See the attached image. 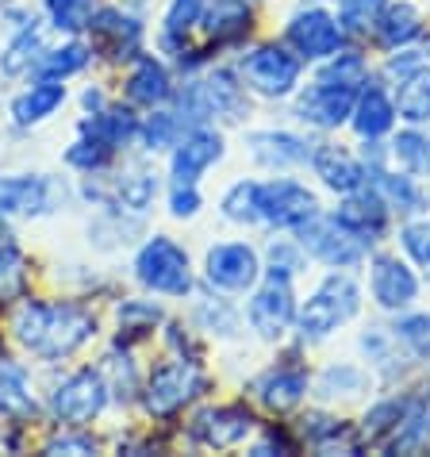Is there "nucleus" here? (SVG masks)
Listing matches in <instances>:
<instances>
[{"mask_svg":"<svg viewBox=\"0 0 430 457\" xmlns=\"http://www.w3.org/2000/svg\"><path fill=\"white\" fill-rule=\"evenodd\" d=\"M16 338L39 358H70L73 350H81L96 331V320L78 303H39L28 300L20 303L16 320H12Z\"/></svg>","mask_w":430,"mask_h":457,"instance_id":"1","label":"nucleus"},{"mask_svg":"<svg viewBox=\"0 0 430 457\" xmlns=\"http://www.w3.org/2000/svg\"><path fill=\"white\" fill-rule=\"evenodd\" d=\"M358 303H361L358 285H353L350 277H343V273H331L319 285V292H315V296L303 303V312H300V335L303 338H323V335L338 331L346 320H353Z\"/></svg>","mask_w":430,"mask_h":457,"instance_id":"2","label":"nucleus"},{"mask_svg":"<svg viewBox=\"0 0 430 457\" xmlns=\"http://www.w3.org/2000/svg\"><path fill=\"white\" fill-rule=\"evenodd\" d=\"M135 273L146 288L161 292V296H185L193 288V273H188V253L173 243V238L158 235L138 250Z\"/></svg>","mask_w":430,"mask_h":457,"instance_id":"3","label":"nucleus"},{"mask_svg":"<svg viewBox=\"0 0 430 457\" xmlns=\"http://www.w3.org/2000/svg\"><path fill=\"white\" fill-rule=\"evenodd\" d=\"M300 235V246L311 250L319 262L335 265V270H346V265H358L361 262V238L346 231L338 220H327V215L315 212L311 220H303L296 227Z\"/></svg>","mask_w":430,"mask_h":457,"instance_id":"4","label":"nucleus"},{"mask_svg":"<svg viewBox=\"0 0 430 457\" xmlns=\"http://www.w3.org/2000/svg\"><path fill=\"white\" fill-rule=\"evenodd\" d=\"M200 392H204V377H200L196 365L193 361H170L150 377L146 408H150V415H173L193 396H200Z\"/></svg>","mask_w":430,"mask_h":457,"instance_id":"5","label":"nucleus"},{"mask_svg":"<svg viewBox=\"0 0 430 457\" xmlns=\"http://www.w3.org/2000/svg\"><path fill=\"white\" fill-rule=\"evenodd\" d=\"M104 403H108V385L93 370L66 377L54 388V396H50V408H54L58 419H66V423H88V419H96L104 411Z\"/></svg>","mask_w":430,"mask_h":457,"instance_id":"6","label":"nucleus"},{"mask_svg":"<svg viewBox=\"0 0 430 457\" xmlns=\"http://www.w3.org/2000/svg\"><path fill=\"white\" fill-rule=\"evenodd\" d=\"M315 212H319L315 196L303 185L288 181V177L269 181V185H258V220H265V223L300 227L303 220H311Z\"/></svg>","mask_w":430,"mask_h":457,"instance_id":"7","label":"nucleus"},{"mask_svg":"<svg viewBox=\"0 0 430 457\" xmlns=\"http://www.w3.org/2000/svg\"><path fill=\"white\" fill-rule=\"evenodd\" d=\"M293 315H296V303H293L288 277L269 273V281L250 300V323H254V331L261 338H281L288 331V323H293Z\"/></svg>","mask_w":430,"mask_h":457,"instance_id":"8","label":"nucleus"},{"mask_svg":"<svg viewBox=\"0 0 430 457\" xmlns=\"http://www.w3.org/2000/svg\"><path fill=\"white\" fill-rule=\"evenodd\" d=\"M208 281L227 292H246L258 285V253L246 243H223L208 250Z\"/></svg>","mask_w":430,"mask_h":457,"instance_id":"9","label":"nucleus"},{"mask_svg":"<svg viewBox=\"0 0 430 457\" xmlns=\"http://www.w3.org/2000/svg\"><path fill=\"white\" fill-rule=\"evenodd\" d=\"M246 81L265 96H285L300 81V62L281 46H261L246 58Z\"/></svg>","mask_w":430,"mask_h":457,"instance_id":"10","label":"nucleus"},{"mask_svg":"<svg viewBox=\"0 0 430 457\" xmlns=\"http://www.w3.org/2000/svg\"><path fill=\"white\" fill-rule=\"evenodd\" d=\"M288 43L300 50V58H331L338 43H343V28L319 8L296 12L288 23Z\"/></svg>","mask_w":430,"mask_h":457,"instance_id":"11","label":"nucleus"},{"mask_svg":"<svg viewBox=\"0 0 430 457\" xmlns=\"http://www.w3.org/2000/svg\"><path fill=\"white\" fill-rule=\"evenodd\" d=\"M369 285H373V300L388 312L408 308V303L415 300V292H419L415 273L400 258H388V253H381V258L373 262V281Z\"/></svg>","mask_w":430,"mask_h":457,"instance_id":"12","label":"nucleus"},{"mask_svg":"<svg viewBox=\"0 0 430 457\" xmlns=\"http://www.w3.org/2000/svg\"><path fill=\"white\" fill-rule=\"evenodd\" d=\"M219 158H223V138L215 131H193L188 138H181V143H177V154H173L177 185H196V177L208 166H215Z\"/></svg>","mask_w":430,"mask_h":457,"instance_id":"13","label":"nucleus"},{"mask_svg":"<svg viewBox=\"0 0 430 457\" xmlns=\"http://www.w3.org/2000/svg\"><path fill=\"white\" fill-rule=\"evenodd\" d=\"M350 112H353V88H343V85L319 81L300 100V120H308L315 127H338Z\"/></svg>","mask_w":430,"mask_h":457,"instance_id":"14","label":"nucleus"},{"mask_svg":"<svg viewBox=\"0 0 430 457\" xmlns=\"http://www.w3.org/2000/svg\"><path fill=\"white\" fill-rule=\"evenodd\" d=\"M250 427H254V419L243 408H211L196 419V438L208 446H235L250 435Z\"/></svg>","mask_w":430,"mask_h":457,"instance_id":"15","label":"nucleus"},{"mask_svg":"<svg viewBox=\"0 0 430 457\" xmlns=\"http://www.w3.org/2000/svg\"><path fill=\"white\" fill-rule=\"evenodd\" d=\"M16 212H46V181L43 177H0V215Z\"/></svg>","mask_w":430,"mask_h":457,"instance_id":"16","label":"nucleus"},{"mask_svg":"<svg viewBox=\"0 0 430 457\" xmlns=\"http://www.w3.org/2000/svg\"><path fill=\"white\" fill-rule=\"evenodd\" d=\"M315 170H319V177L327 185L335 188V193H353V188H361L365 185V170H361V162H353L346 150H338V146H323V150H315Z\"/></svg>","mask_w":430,"mask_h":457,"instance_id":"17","label":"nucleus"},{"mask_svg":"<svg viewBox=\"0 0 430 457\" xmlns=\"http://www.w3.org/2000/svg\"><path fill=\"white\" fill-rule=\"evenodd\" d=\"M396 112L408 123H426L430 120V70L423 66V62L400 78V85H396Z\"/></svg>","mask_w":430,"mask_h":457,"instance_id":"18","label":"nucleus"},{"mask_svg":"<svg viewBox=\"0 0 430 457\" xmlns=\"http://www.w3.org/2000/svg\"><path fill=\"white\" fill-rule=\"evenodd\" d=\"M204 31L215 43L238 39V35L250 31V4L246 0H208L204 4Z\"/></svg>","mask_w":430,"mask_h":457,"instance_id":"19","label":"nucleus"},{"mask_svg":"<svg viewBox=\"0 0 430 457\" xmlns=\"http://www.w3.org/2000/svg\"><path fill=\"white\" fill-rule=\"evenodd\" d=\"M338 223L346 227V231H353L361 238V243H373L369 235H376L385 227V200L381 196H369V193H361V196H350L343 208H338L335 215Z\"/></svg>","mask_w":430,"mask_h":457,"instance_id":"20","label":"nucleus"},{"mask_svg":"<svg viewBox=\"0 0 430 457\" xmlns=\"http://www.w3.org/2000/svg\"><path fill=\"white\" fill-rule=\"evenodd\" d=\"M62 100H66V88L46 81V85H31L28 93H20L12 100V116H16L20 127H31V123H43L46 116H54L62 108Z\"/></svg>","mask_w":430,"mask_h":457,"instance_id":"21","label":"nucleus"},{"mask_svg":"<svg viewBox=\"0 0 430 457\" xmlns=\"http://www.w3.org/2000/svg\"><path fill=\"white\" fill-rule=\"evenodd\" d=\"M250 150H254V158L265 162V166H300V162H308V146L296 135H285V131L250 135Z\"/></svg>","mask_w":430,"mask_h":457,"instance_id":"22","label":"nucleus"},{"mask_svg":"<svg viewBox=\"0 0 430 457\" xmlns=\"http://www.w3.org/2000/svg\"><path fill=\"white\" fill-rule=\"evenodd\" d=\"M303 392H308V377L300 370H269L258 380V396L265 408H273V411H285V408H293V403H300Z\"/></svg>","mask_w":430,"mask_h":457,"instance_id":"23","label":"nucleus"},{"mask_svg":"<svg viewBox=\"0 0 430 457\" xmlns=\"http://www.w3.org/2000/svg\"><path fill=\"white\" fill-rule=\"evenodd\" d=\"M0 415H8V419L35 415V396L28 388V373L12 361H0Z\"/></svg>","mask_w":430,"mask_h":457,"instance_id":"24","label":"nucleus"},{"mask_svg":"<svg viewBox=\"0 0 430 457\" xmlns=\"http://www.w3.org/2000/svg\"><path fill=\"white\" fill-rule=\"evenodd\" d=\"M128 96L135 100V104H161V100L170 96V73L161 62L154 58H138V66L131 73V81H128Z\"/></svg>","mask_w":430,"mask_h":457,"instance_id":"25","label":"nucleus"},{"mask_svg":"<svg viewBox=\"0 0 430 457\" xmlns=\"http://www.w3.org/2000/svg\"><path fill=\"white\" fill-rule=\"evenodd\" d=\"M353 116V127H358V135L365 138H376L385 135L392 123H396V108H392V100L381 93V88H369V93L361 96V104L350 112Z\"/></svg>","mask_w":430,"mask_h":457,"instance_id":"26","label":"nucleus"},{"mask_svg":"<svg viewBox=\"0 0 430 457\" xmlns=\"http://www.w3.org/2000/svg\"><path fill=\"white\" fill-rule=\"evenodd\" d=\"M376 31H381L385 46H403L419 35V12L411 4H392L376 16Z\"/></svg>","mask_w":430,"mask_h":457,"instance_id":"27","label":"nucleus"},{"mask_svg":"<svg viewBox=\"0 0 430 457\" xmlns=\"http://www.w3.org/2000/svg\"><path fill=\"white\" fill-rule=\"evenodd\" d=\"M88 28H93L96 43L112 39V50H116V54H123V50H131V46L138 43V23L128 20V16H120L116 8H104L93 23H88Z\"/></svg>","mask_w":430,"mask_h":457,"instance_id":"28","label":"nucleus"},{"mask_svg":"<svg viewBox=\"0 0 430 457\" xmlns=\"http://www.w3.org/2000/svg\"><path fill=\"white\" fill-rule=\"evenodd\" d=\"M85 62H88V50L81 43H70L62 50H46V54L35 62V73H39L43 81H58V78H70V73L85 70Z\"/></svg>","mask_w":430,"mask_h":457,"instance_id":"29","label":"nucleus"},{"mask_svg":"<svg viewBox=\"0 0 430 457\" xmlns=\"http://www.w3.org/2000/svg\"><path fill=\"white\" fill-rule=\"evenodd\" d=\"M154 196H158L154 173H131V177H123L120 188H116V200H120L123 212H146L154 204Z\"/></svg>","mask_w":430,"mask_h":457,"instance_id":"30","label":"nucleus"},{"mask_svg":"<svg viewBox=\"0 0 430 457\" xmlns=\"http://www.w3.org/2000/svg\"><path fill=\"white\" fill-rule=\"evenodd\" d=\"M85 135H93L96 143H104L112 150V146H123L135 135V120L128 116V112H104V116L85 123Z\"/></svg>","mask_w":430,"mask_h":457,"instance_id":"31","label":"nucleus"},{"mask_svg":"<svg viewBox=\"0 0 430 457\" xmlns=\"http://www.w3.org/2000/svg\"><path fill=\"white\" fill-rule=\"evenodd\" d=\"M223 215L235 223H254L258 220V185L254 181H238L231 193L223 196Z\"/></svg>","mask_w":430,"mask_h":457,"instance_id":"32","label":"nucleus"},{"mask_svg":"<svg viewBox=\"0 0 430 457\" xmlns=\"http://www.w3.org/2000/svg\"><path fill=\"white\" fill-rule=\"evenodd\" d=\"M46 12L58 31H81L93 20V0H46Z\"/></svg>","mask_w":430,"mask_h":457,"instance_id":"33","label":"nucleus"},{"mask_svg":"<svg viewBox=\"0 0 430 457\" xmlns=\"http://www.w3.org/2000/svg\"><path fill=\"white\" fill-rule=\"evenodd\" d=\"M381 12H385V0H343L338 20H343L346 31H369Z\"/></svg>","mask_w":430,"mask_h":457,"instance_id":"34","label":"nucleus"},{"mask_svg":"<svg viewBox=\"0 0 430 457\" xmlns=\"http://www.w3.org/2000/svg\"><path fill=\"white\" fill-rule=\"evenodd\" d=\"M327 85H343V88H353L358 93V85H365V62L358 54H343V58H335L331 66L323 70V78Z\"/></svg>","mask_w":430,"mask_h":457,"instance_id":"35","label":"nucleus"},{"mask_svg":"<svg viewBox=\"0 0 430 457\" xmlns=\"http://www.w3.org/2000/svg\"><path fill=\"white\" fill-rule=\"evenodd\" d=\"M35 50H39V35H35V28H28L16 43L4 50V58H0V70H4V73L31 70V66H35Z\"/></svg>","mask_w":430,"mask_h":457,"instance_id":"36","label":"nucleus"},{"mask_svg":"<svg viewBox=\"0 0 430 457\" xmlns=\"http://www.w3.org/2000/svg\"><path fill=\"white\" fill-rule=\"evenodd\" d=\"M196 320L204 331H215V335H235L238 331V315L227 308L223 300H204L196 308Z\"/></svg>","mask_w":430,"mask_h":457,"instance_id":"37","label":"nucleus"},{"mask_svg":"<svg viewBox=\"0 0 430 457\" xmlns=\"http://www.w3.org/2000/svg\"><path fill=\"white\" fill-rule=\"evenodd\" d=\"M400 238H403V250L419 262V270L430 273V223H408Z\"/></svg>","mask_w":430,"mask_h":457,"instance_id":"38","label":"nucleus"},{"mask_svg":"<svg viewBox=\"0 0 430 457\" xmlns=\"http://www.w3.org/2000/svg\"><path fill=\"white\" fill-rule=\"evenodd\" d=\"M381 193L388 196V204H396L403 212L419 208V193H415L411 177H388V173H381Z\"/></svg>","mask_w":430,"mask_h":457,"instance_id":"39","label":"nucleus"},{"mask_svg":"<svg viewBox=\"0 0 430 457\" xmlns=\"http://www.w3.org/2000/svg\"><path fill=\"white\" fill-rule=\"evenodd\" d=\"M158 320H161V312L154 308V303H146V300H131V303H123L120 308L123 331H150Z\"/></svg>","mask_w":430,"mask_h":457,"instance_id":"40","label":"nucleus"},{"mask_svg":"<svg viewBox=\"0 0 430 457\" xmlns=\"http://www.w3.org/2000/svg\"><path fill=\"white\" fill-rule=\"evenodd\" d=\"M108 154H112V150L104 143H96V138H85V143H73L70 146L66 162H70V166H78V170H100L108 162Z\"/></svg>","mask_w":430,"mask_h":457,"instance_id":"41","label":"nucleus"},{"mask_svg":"<svg viewBox=\"0 0 430 457\" xmlns=\"http://www.w3.org/2000/svg\"><path fill=\"white\" fill-rule=\"evenodd\" d=\"M208 0H173L170 4V16H166V31L177 35V31H188L193 23L200 20V12H204Z\"/></svg>","mask_w":430,"mask_h":457,"instance_id":"42","label":"nucleus"},{"mask_svg":"<svg viewBox=\"0 0 430 457\" xmlns=\"http://www.w3.org/2000/svg\"><path fill=\"white\" fill-rule=\"evenodd\" d=\"M177 116H166V112H161V116H154L150 120V127H146V143H150V150H161V146H177L173 138H177Z\"/></svg>","mask_w":430,"mask_h":457,"instance_id":"43","label":"nucleus"},{"mask_svg":"<svg viewBox=\"0 0 430 457\" xmlns=\"http://www.w3.org/2000/svg\"><path fill=\"white\" fill-rule=\"evenodd\" d=\"M338 385L346 388V396H353V392H361V373L350 370V365H343V370H327L323 380H319V392H323V396H331Z\"/></svg>","mask_w":430,"mask_h":457,"instance_id":"44","label":"nucleus"},{"mask_svg":"<svg viewBox=\"0 0 430 457\" xmlns=\"http://www.w3.org/2000/svg\"><path fill=\"white\" fill-rule=\"evenodd\" d=\"M423 143H426V138L415 135V131L400 135V138H396V158H400L408 170H423Z\"/></svg>","mask_w":430,"mask_h":457,"instance_id":"45","label":"nucleus"},{"mask_svg":"<svg viewBox=\"0 0 430 457\" xmlns=\"http://www.w3.org/2000/svg\"><path fill=\"white\" fill-rule=\"evenodd\" d=\"M170 212L177 215V220H188V215H196L200 212V193L193 185H177V193L170 200Z\"/></svg>","mask_w":430,"mask_h":457,"instance_id":"46","label":"nucleus"},{"mask_svg":"<svg viewBox=\"0 0 430 457\" xmlns=\"http://www.w3.org/2000/svg\"><path fill=\"white\" fill-rule=\"evenodd\" d=\"M46 450H50V453H93L96 446H93L88 438H73V435H66V438H54Z\"/></svg>","mask_w":430,"mask_h":457,"instance_id":"47","label":"nucleus"},{"mask_svg":"<svg viewBox=\"0 0 430 457\" xmlns=\"http://www.w3.org/2000/svg\"><path fill=\"white\" fill-rule=\"evenodd\" d=\"M423 170L430 173V138H426V143H423Z\"/></svg>","mask_w":430,"mask_h":457,"instance_id":"48","label":"nucleus"},{"mask_svg":"<svg viewBox=\"0 0 430 457\" xmlns=\"http://www.w3.org/2000/svg\"><path fill=\"white\" fill-rule=\"evenodd\" d=\"M419 350H423V353H426V358H430V331H426V338L419 342Z\"/></svg>","mask_w":430,"mask_h":457,"instance_id":"49","label":"nucleus"}]
</instances>
